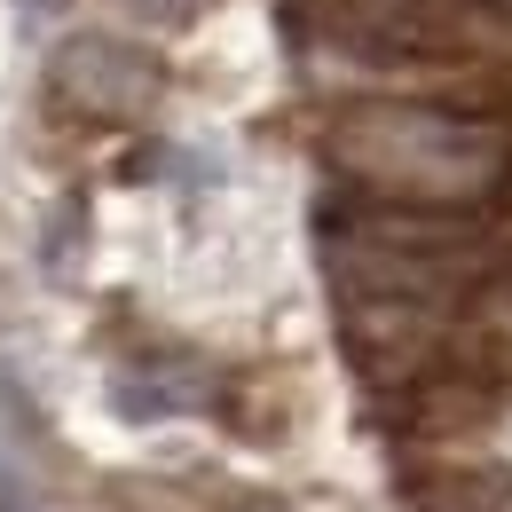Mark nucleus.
<instances>
[{
	"label": "nucleus",
	"mask_w": 512,
	"mask_h": 512,
	"mask_svg": "<svg viewBox=\"0 0 512 512\" xmlns=\"http://www.w3.org/2000/svg\"><path fill=\"white\" fill-rule=\"evenodd\" d=\"M323 174L331 190L394 205H505L512 119L497 103L355 95L323 119Z\"/></svg>",
	"instance_id": "f257e3e1"
},
{
	"label": "nucleus",
	"mask_w": 512,
	"mask_h": 512,
	"mask_svg": "<svg viewBox=\"0 0 512 512\" xmlns=\"http://www.w3.org/2000/svg\"><path fill=\"white\" fill-rule=\"evenodd\" d=\"M48 87L56 103L79 111V119H103V127H127V119H150L158 95H166V64L134 40H111V32H71L64 48L48 56Z\"/></svg>",
	"instance_id": "f03ea898"
},
{
	"label": "nucleus",
	"mask_w": 512,
	"mask_h": 512,
	"mask_svg": "<svg viewBox=\"0 0 512 512\" xmlns=\"http://www.w3.org/2000/svg\"><path fill=\"white\" fill-rule=\"evenodd\" d=\"M418 512H512V457L505 449H418L402 465Z\"/></svg>",
	"instance_id": "7ed1b4c3"
},
{
	"label": "nucleus",
	"mask_w": 512,
	"mask_h": 512,
	"mask_svg": "<svg viewBox=\"0 0 512 512\" xmlns=\"http://www.w3.org/2000/svg\"><path fill=\"white\" fill-rule=\"evenodd\" d=\"M449 371H473V379L512 386V260L489 268L465 308H457V339H449Z\"/></svg>",
	"instance_id": "20e7f679"
},
{
	"label": "nucleus",
	"mask_w": 512,
	"mask_h": 512,
	"mask_svg": "<svg viewBox=\"0 0 512 512\" xmlns=\"http://www.w3.org/2000/svg\"><path fill=\"white\" fill-rule=\"evenodd\" d=\"M111 402H119V418H134V426H158V418L205 410L213 379L197 363H127V371H111Z\"/></svg>",
	"instance_id": "39448f33"
},
{
	"label": "nucleus",
	"mask_w": 512,
	"mask_h": 512,
	"mask_svg": "<svg viewBox=\"0 0 512 512\" xmlns=\"http://www.w3.org/2000/svg\"><path fill=\"white\" fill-rule=\"evenodd\" d=\"M127 16H142V24H158V32H182L197 16V0H119Z\"/></svg>",
	"instance_id": "423d86ee"
}]
</instances>
